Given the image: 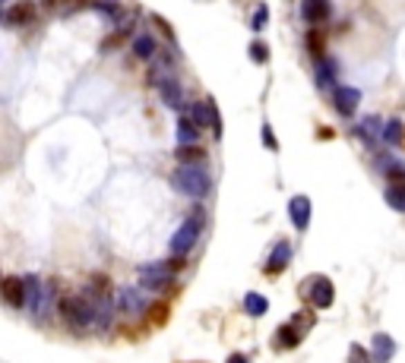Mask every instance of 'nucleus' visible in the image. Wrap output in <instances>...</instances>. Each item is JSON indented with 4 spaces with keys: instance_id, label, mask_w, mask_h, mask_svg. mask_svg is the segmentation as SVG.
<instances>
[{
    "instance_id": "obj_4",
    "label": "nucleus",
    "mask_w": 405,
    "mask_h": 363,
    "mask_svg": "<svg viewBox=\"0 0 405 363\" xmlns=\"http://www.w3.org/2000/svg\"><path fill=\"white\" fill-rule=\"evenodd\" d=\"M178 268H180V256L178 262H149V266L140 268V284H143V291H162L171 284Z\"/></svg>"
},
{
    "instance_id": "obj_13",
    "label": "nucleus",
    "mask_w": 405,
    "mask_h": 363,
    "mask_svg": "<svg viewBox=\"0 0 405 363\" xmlns=\"http://www.w3.org/2000/svg\"><path fill=\"white\" fill-rule=\"evenodd\" d=\"M330 0H304L301 13H304L308 23H323V19H330Z\"/></svg>"
},
{
    "instance_id": "obj_17",
    "label": "nucleus",
    "mask_w": 405,
    "mask_h": 363,
    "mask_svg": "<svg viewBox=\"0 0 405 363\" xmlns=\"http://www.w3.org/2000/svg\"><path fill=\"white\" fill-rule=\"evenodd\" d=\"M386 202H390L396 212H405V177H396L386 186Z\"/></svg>"
},
{
    "instance_id": "obj_23",
    "label": "nucleus",
    "mask_w": 405,
    "mask_h": 363,
    "mask_svg": "<svg viewBox=\"0 0 405 363\" xmlns=\"http://www.w3.org/2000/svg\"><path fill=\"white\" fill-rule=\"evenodd\" d=\"M383 139L390 142V146H399L402 142V120H390V124L383 126Z\"/></svg>"
},
{
    "instance_id": "obj_11",
    "label": "nucleus",
    "mask_w": 405,
    "mask_h": 363,
    "mask_svg": "<svg viewBox=\"0 0 405 363\" xmlns=\"http://www.w3.org/2000/svg\"><path fill=\"white\" fill-rule=\"evenodd\" d=\"M288 212H292V224L298 230H304L310 224V199L308 196H294V199L288 202Z\"/></svg>"
},
{
    "instance_id": "obj_14",
    "label": "nucleus",
    "mask_w": 405,
    "mask_h": 363,
    "mask_svg": "<svg viewBox=\"0 0 405 363\" xmlns=\"http://www.w3.org/2000/svg\"><path fill=\"white\" fill-rule=\"evenodd\" d=\"M288 259H292V244H288V240H282V244H276V250H272L270 262H266V272H270V275L282 272V268L288 266Z\"/></svg>"
},
{
    "instance_id": "obj_6",
    "label": "nucleus",
    "mask_w": 405,
    "mask_h": 363,
    "mask_svg": "<svg viewBox=\"0 0 405 363\" xmlns=\"http://www.w3.org/2000/svg\"><path fill=\"white\" fill-rule=\"evenodd\" d=\"M190 120H194L196 126H212V133H222V124H218V114H216V104L212 101H194L190 104Z\"/></svg>"
},
{
    "instance_id": "obj_12",
    "label": "nucleus",
    "mask_w": 405,
    "mask_h": 363,
    "mask_svg": "<svg viewBox=\"0 0 405 363\" xmlns=\"http://www.w3.org/2000/svg\"><path fill=\"white\" fill-rule=\"evenodd\" d=\"M32 16H35V3H32V0H19V3H13V7L3 13V19H7L10 26H23V23H29Z\"/></svg>"
},
{
    "instance_id": "obj_18",
    "label": "nucleus",
    "mask_w": 405,
    "mask_h": 363,
    "mask_svg": "<svg viewBox=\"0 0 405 363\" xmlns=\"http://www.w3.org/2000/svg\"><path fill=\"white\" fill-rule=\"evenodd\" d=\"M396 354V344H393L390 335H377L374 338V351H370V357H377V360H390V357Z\"/></svg>"
},
{
    "instance_id": "obj_19",
    "label": "nucleus",
    "mask_w": 405,
    "mask_h": 363,
    "mask_svg": "<svg viewBox=\"0 0 405 363\" xmlns=\"http://www.w3.org/2000/svg\"><path fill=\"white\" fill-rule=\"evenodd\" d=\"M133 54L140 60H152V57H156V41H152V35H136L133 38Z\"/></svg>"
},
{
    "instance_id": "obj_25",
    "label": "nucleus",
    "mask_w": 405,
    "mask_h": 363,
    "mask_svg": "<svg viewBox=\"0 0 405 363\" xmlns=\"http://www.w3.org/2000/svg\"><path fill=\"white\" fill-rule=\"evenodd\" d=\"M361 139H374V136H380V117H368L364 124H361L358 130Z\"/></svg>"
},
{
    "instance_id": "obj_20",
    "label": "nucleus",
    "mask_w": 405,
    "mask_h": 363,
    "mask_svg": "<svg viewBox=\"0 0 405 363\" xmlns=\"http://www.w3.org/2000/svg\"><path fill=\"white\" fill-rule=\"evenodd\" d=\"M178 161H184V164L206 161V152H202L196 142H190V146H178Z\"/></svg>"
},
{
    "instance_id": "obj_29",
    "label": "nucleus",
    "mask_w": 405,
    "mask_h": 363,
    "mask_svg": "<svg viewBox=\"0 0 405 363\" xmlns=\"http://www.w3.org/2000/svg\"><path fill=\"white\" fill-rule=\"evenodd\" d=\"M263 23H266V7H256V29H263Z\"/></svg>"
},
{
    "instance_id": "obj_15",
    "label": "nucleus",
    "mask_w": 405,
    "mask_h": 363,
    "mask_svg": "<svg viewBox=\"0 0 405 363\" xmlns=\"http://www.w3.org/2000/svg\"><path fill=\"white\" fill-rule=\"evenodd\" d=\"M174 133H178V146H190V142L200 139V126L190 117H180L178 126H174Z\"/></svg>"
},
{
    "instance_id": "obj_27",
    "label": "nucleus",
    "mask_w": 405,
    "mask_h": 363,
    "mask_svg": "<svg viewBox=\"0 0 405 363\" xmlns=\"http://www.w3.org/2000/svg\"><path fill=\"white\" fill-rule=\"evenodd\" d=\"M152 23H156V26H158V29L165 32V38H174V32H171V26H168V23H165V19H162V16H152Z\"/></svg>"
},
{
    "instance_id": "obj_2",
    "label": "nucleus",
    "mask_w": 405,
    "mask_h": 363,
    "mask_svg": "<svg viewBox=\"0 0 405 363\" xmlns=\"http://www.w3.org/2000/svg\"><path fill=\"white\" fill-rule=\"evenodd\" d=\"M60 316L67 319V326L76 332H86L92 328V300L89 297H64L60 300Z\"/></svg>"
},
{
    "instance_id": "obj_7",
    "label": "nucleus",
    "mask_w": 405,
    "mask_h": 363,
    "mask_svg": "<svg viewBox=\"0 0 405 363\" xmlns=\"http://www.w3.org/2000/svg\"><path fill=\"white\" fill-rule=\"evenodd\" d=\"M332 104H336V111L342 114V117H352L361 104V92L352 89V86H336V89H332Z\"/></svg>"
},
{
    "instance_id": "obj_3",
    "label": "nucleus",
    "mask_w": 405,
    "mask_h": 363,
    "mask_svg": "<svg viewBox=\"0 0 405 363\" xmlns=\"http://www.w3.org/2000/svg\"><path fill=\"white\" fill-rule=\"evenodd\" d=\"M200 234H202V212H200V208H194V215H190L187 222L180 224L178 230H174V237H171V253H174V256H187V253L196 246Z\"/></svg>"
},
{
    "instance_id": "obj_5",
    "label": "nucleus",
    "mask_w": 405,
    "mask_h": 363,
    "mask_svg": "<svg viewBox=\"0 0 405 363\" xmlns=\"http://www.w3.org/2000/svg\"><path fill=\"white\" fill-rule=\"evenodd\" d=\"M114 304H117L120 313H127V316H140V313H146L149 300H146L143 288H117V294H114Z\"/></svg>"
},
{
    "instance_id": "obj_22",
    "label": "nucleus",
    "mask_w": 405,
    "mask_h": 363,
    "mask_svg": "<svg viewBox=\"0 0 405 363\" xmlns=\"http://www.w3.org/2000/svg\"><path fill=\"white\" fill-rule=\"evenodd\" d=\"M244 310H247L250 316H263V313L270 310V300L263 294H247L244 297Z\"/></svg>"
},
{
    "instance_id": "obj_10",
    "label": "nucleus",
    "mask_w": 405,
    "mask_h": 363,
    "mask_svg": "<svg viewBox=\"0 0 405 363\" xmlns=\"http://www.w3.org/2000/svg\"><path fill=\"white\" fill-rule=\"evenodd\" d=\"M0 294H3V300L13 306H26V284L23 278H3L0 282Z\"/></svg>"
},
{
    "instance_id": "obj_24",
    "label": "nucleus",
    "mask_w": 405,
    "mask_h": 363,
    "mask_svg": "<svg viewBox=\"0 0 405 363\" xmlns=\"http://www.w3.org/2000/svg\"><path fill=\"white\" fill-rule=\"evenodd\" d=\"M377 168H380V170H383V174H386L390 180L405 177V168H402V164H396L393 158H380V161H377Z\"/></svg>"
},
{
    "instance_id": "obj_26",
    "label": "nucleus",
    "mask_w": 405,
    "mask_h": 363,
    "mask_svg": "<svg viewBox=\"0 0 405 363\" xmlns=\"http://www.w3.org/2000/svg\"><path fill=\"white\" fill-rule=\"evenodd\" d=\"M250 57H254L256 63H266V60H270V48L263 45V41H254V45H250Z\"/></svg>"
},
{
    "instance_id": "obj_9",
    "label": "nucleus",
    "mask_w": 405,
    "mask_h": 363,
    "mask_svg": "<svg viewBox=\"0 0 405 363\" xmlns=\"http://www.w3.org/2000/svg\"><path fill=\"white\" fill-rule=\"evenodd\" d=\"M156 89H158V95H162V101H165L168 108H180V101H184L180 82L168 79V76H156Z\"/></svg>"
},
{
    "instance_id": "obj_21",
    "label": "nucleus",
    "mask_w": 405,
    "mask_h": 363,
    "mask_svg": "<svg viewBox=\"0 0 405 363\" xmlns=\"http://www.w3.org/2000/svg\"><path fill=\"white\" fill-rule=\"evenodd\" d=\"M95 10H98L102 16H108V19H114V23H120V26H124V23H130V16H124V13H120V7H117V3H111V0H98V3H95Z\"/></svg>"
},
{
    "instance_id": "obj_16",
    "label": "nucleus",
    "mask_w": 405,
    "mask_h": 363,
    "mask_svg": "<svg viewBox=\"0 0 405 363\" xmlns=\"http://www.w3.org/2000/svg\"><path fill=\"white\" fill-rule=\"evenodd\" d=\"M298 341H301V332L294 326H282V328H276V348H282V351H292V348H298Z\"/></svg>"
},
{
    "instance_id": "obj_30",
    "label": "nucleus",
    "mask_w": 405,
    "mask_h": 363,
    "mask_svg": "<svg viewBox=\"0 0 405 363\" xmlns=\"http://www.w3.org/2000/svg\"><path fill=\"white\" fill-rule=\"evenodd\" d=\"M70 7H79V3H86V0H67Z\"/></svg>"
},
{
    "instance_id": "obj_8",
    "label": "nucleus",
    "mask_w": 405,
    "mask_h": 363,
    "mask_svg": "<svg viewBox=\"0 0 405 363\" xmlns=\"http://www.w3.org/2000/svg\"><path fill=\"white\" fill-rule=\"evenodd\" d=\"M308 294H310V304L320 306V310H326V306L332 304L336 291H332V282H330V278H323V275H314V278L308 282Z\"/></svg>"
},
{
    "instance_id": "obj_28",
    "label": "nucleus",
    "mask_w": 405,
    "mask_h": 363,
    "mask_svg": "<svg viewBox=\"0 0 405 363\" xmlns=\"http://www.w3.org/2000/svg\"><path fill=\"white\" fill-rule=\"evenodd\" d=\"M263 142H266L270 148H276V139H272V130H270V126H263Z\"/></svg>"
},
{
    "instance_id": "obj_31",
    "label": "nucleus",
    "mask_w": 405,
    "mask_h": 363,
    "mask_svg": "<svg viewBox=\"0 0 405 363\" xmlns=\"http://www.w3.org/2000/svg\"><path fill=\"white\" fill-rule=\"evenodd\" d=\"M45 3H51V0H45Z\"/></svg>"
},
{
    "instance_id": "obj_1",
    "label": "nucleus",
    "mask_w": 405,
    "mask_h": 363,
    "mask_svg": "<svg viewBox=\"0 0 405 363\" xmlns=\"http://www.w3.org/2000/svg\"><path fill=\"white\" fill-rule=\"evenodd\" d=\"M171 186L178 190V193L190 196V199H202V196L209 193L212 177L206 174L202 164H180V168L171 174Z\"/></svg>"
}]
</instances>
